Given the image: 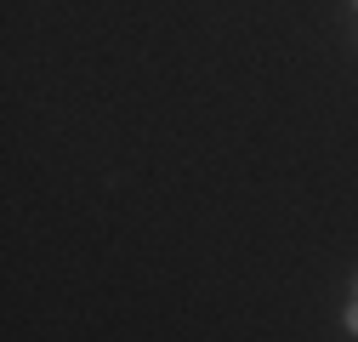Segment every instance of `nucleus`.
<instances>
[{"mask_svg": "<svg viewBox=\"0 0 358 342\" xmlns=\"http://www.w3.org/2000/svg\"><path fill=\"white\" fill-rule=\"evenodd\" d=\"M347 331H352V336H358V303H352V308H347Z\"/></svg>", "mask_w": 358, "mask_h": 342, "instance_id": "f257e3e1", "label": "nucleus"}]
</instances>
